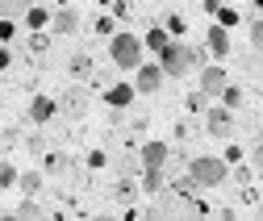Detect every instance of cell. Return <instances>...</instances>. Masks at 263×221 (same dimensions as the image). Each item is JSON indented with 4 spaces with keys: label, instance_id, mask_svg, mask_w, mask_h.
Wrapping results in <instances>:
<instances>
[{
    "label": "cell",
    "instance_id": "cell-21",
    "mask_svg": "<svg viewBox=\"0 0 263 221\" xmlns=\"http://www.w3.org/2000/svg\"><path fill=\"white\" fill-rule=\"evenodd\" d=\"M213 17H217V21L226 25V29H234V25H238V13H234V9H230V5H221V9L213 13Z\"/></svg>",
    "mask_w": 263,
    "mask_h": 221
},
{
    "label": "cell",
    "instance_id": "cell-6",
    "mask_svg": "<svg viewBox=\"0 0 263 221\" xmlns=\"http://www.w3.org/2000/svg\"><path fill=\"white\" fill-rule=\"evenodd\" d=\"M134 96H138V88H134V84H113V88L105 92V105H109L113 113H121V109L134 105Z\"/></svg>",
    "mask_w": 263,
    "mask_h": 221
},
{
    "label": "cell",
    "instance_id": "cell-24",
    "mask_svg": "<svg viewBox=\"0 0 263 221\" xmlns=\"http://www.w3.org/2000/svg\"><path fill=\"white\" fill-rule=\"evenodd\" d=\"M221 101H226V105H230V109H234V105H238V101H242V92H238V88H234V84H226V92H221Z\"/></svg>",
    "mask_w": 263,
    "mask_h": 221
},
{
    "label": "cell",
    "instance_id": "cell-28",
    "mask_svg": "<svg viewBox=\"0 0 263 221\" xmlns=\"http://www.w3.org/2000/svg\"><path fill=\"white\" fill-rule=\"evenodd\" d=\"M221 5H226V0H205V9H209V13H217Z\"/></svg>",
    "mask_w": 263,
    "mask_h": 221
},
{
    "label": "cell",
    "instance_id": "cell-3",
    "mask_svg": "<svg viewBox=\"0 0 263 221\" xmlns=\"http://www.w3.org/2000/svg\"><path fill=\"white\" fill-rule=\"evenodd\" d=\"M109 58H113V67L134 71L138 63H142V38H138V34H113V42H109Z\"/></svg>",
    "mask_w": 263,
    "mask_h": 221
},
{
    "label": "cell",
    "instance_id": "cell-27",
    "mask_svg": "<svg viewBox=\"0 0 263 221\" xmlns=\"http://www.w3.org/2000/svg\"><path fill=\"white\" fill-rule=\"evenodd\" d=\"M9 63H13V54L5 50V42H0V71H5V67H9Z\"/></svg>",
    "mask_w": 263,
    "mask_h": 221
},
{
    "label": "cell",
    "instance_id": "cell-17",
    "mask_svg": "<svg viewBox=\"0 0 263 221\" xmlns=\"http://www.w3.org/2000/svg\"><path fill=\"white\" fill-rule=\"evenodd\" d=\"M172 42V34H163V25H155V29H146V46L151 50H163V46H167Z\"/></svg>",
    "mask_w": 263,
    "mask_h": 221
},
{
    "label": "cell",
    "instance_id": "cell-26",
    "mask_svg": "<svg viewBox=\"0 0 263 221\" xmlns=\"http://www.w3.org/2000/svg\"><path fill=\"white\" fill-rule=\"evenodd\" d=\"M205 101H209V96H205V92H201V88H196V92H192V96H188V109H192V113H201V109H205Z\"/></svg>",
    "mask_w": 263,
    "mask_h": 221
},
{
    "label": "cell",
    "instance_id": "cell-19",
    "mask_svg": "<svg viewBox=\"0 0 263 221\" xmlns=\"http://www.w3.org/2000/svg\"><path fill=\"white\" fill-rule=\"evenodd\" d=\"M25 21H29V29H42L50 17H46V9H34V5H29V13H25Z\"/></svg>",
    "mask_w": 263,
    "mask_h": 221
},
{
    "label": "cell",
    "instance_id": "cell-20",
    "mask_svg": "<svg viewBox=\"0 0 263 221\" xmlns=\"http://www.w3.org/2000/svg\"><path fill=\"white\" fill-rule=\"evenodd\" d=\"M17 175H21V171H17L13 163H0V188H13V184H17Z\"/></svg>",
    "mask_w": 263,
    "mask_h": 221
},
{
    "label": "cell",
    "instance_id": "cell-5",
    "mask_svg": "<svg viewBox=\"0 0 263 221\" xmlns=\"http://www.w3.org/2000/svg\"><path fill=\"white\" fill-rule=\"evenodd\" d=\"M159 84H163V67L159 63H138L134 67V88L138 92H159Z\"/></svg>",
    "mask_w": 263,
    "mask_h": 221
},
{
    "label": "cell",
    "instance_id": "cell-16",
    "mask_svg": "<svg viewBox=\"0 0 263 221\" xmlns=\"http://www.w3.org/2000/svg\"><path fill=\"white\" fill-rule=\"evenodd\" d=\"M17 184L25 188V196H34L38 188H42V171H21V175H17Z\"/></svg>",
    "mask_w": 263,
    "mask_h": 221
},
{
    "label": "cell",
    "instance_id": "cell-18",
    "mask_svg": "<svg viewBox=\"0 0 263 221\" xmlns=\"http://www.w3.org/2000/svg\"><path fill=\"white\" fill-rule=\"evenodd\" d=\"M67 167H71V159H67V154H54V159H46V171H50V175H63Z\"/></svg>",
    "mask_w": 263,
    "mask_h": 221
},
{
    "label": "cell",
    "instance_id": "cell-25",
    "mask_svg": "<svg viewBox=\"0 0 263 221\" xmlns=\"http://www.w3.org/2000/svg\"><path fill=\"white\" fill-rule=\"evenodd\" d=\"M13 34H17V29H13V17H0V42H13Z\"/></svg>",
    "mask_w": 263,
    "mask_h": 221
},
{
    "label": "cell",
    "instance_id": "cell-22",
    "mask_svg": "<svg viewBox=\"0 0 263 221\" xmlns=\"http://www.w3.org/2000/svg\"><path fill=\"white\" fill-rule=\"evenodd\" d=\"M251 46L263 54V17H255V21H251Z\"/></svg>",
    "mask_w": 263,
    "mask_h": 221
},
{
    "label": "cell",
    "instance_id": "cell-13",
    "mask_svg": "<svg viewBox=\"0 0 263 221\" xmlns=\"http://www.w3.org/2000/svg\"><path fill=\"white\" fill-rule=\"evenodd\" d=\"M67 71H71L76 79L92 75V71H96V67H92V54H71V58H67Z\"/></svg>",
    "mask_w": 263,
    "mask_h": 221
},
{
    "label": "cell",
    "instance_id": "cell-15",
    "mask_svg": "<svg viewBox=\"0 0 263 221\" xmlns=\"http://www.w3.org/2000/svg\"><path fill=\"white\" fill-rule=\"evenodd\" d=\"M34 0H0V17H25Z\"/></svg>",
    "mask_w": 263,
    "mask_h": 221
},
{
    "label": "cell",
    "instance_id": "cell-30",
    "mask_svg": "<svg viewBox=\"0 0 263 221\" xmlns=\"http://www.w3.org/2000/svg\"><path fill=\"white\" fill-rule=\"evenodd\" d=\"M0 101H5V96H0Z\"/></svg>",
    "mask_w": 263,
    "mask_h": 221
},
{
    "label": "cell",
    "instance_id": "cell-29",
    "mask_svg": "<svg viewBox=\"0 0 263 221\" xmlns=\"http://www.w3.org/2000/svg\"><path fill=\"white\" fill-rule=\"evenodd\" d=\"M259 217H263V205H259Z\"/></svg>",
    "mask_w": 263,
    "mask_h": 221
},
{
    "label": "cell",
    "instance_id": "cell-10",
    "mask_svg": "<svg viewBox=\"0 0 263 221\" xmlns=\"http://www.w3.org/2000/svg\"><path fill=\"white\" fill-rule=\"evenodd\" d=\"M167 159H172V150H167V142H146L142 146V167H167Z\"/></svg>",
    "mask_w": 263,
    "mask_h": 221
},
{
    "label": "cell",
    "instance_id": "cell-8",
    "mask_svg": "<svg viewBox=\"0 0 263 221\" xmlns=\"http://www.w3.org/2000/svg\"><path fill=\"white\" fill-rule=\"evenodd\" d=\"M59 109L67 113V117H84V113H88V92H84V88H67V92L59 96Z\"/></svg>",
    "mask_w": 263,
    "mask_h": 221
},
{
    "label": "cell",
    "instance_id": "cell-11",
    "mask_svg": "<svg viewBox=\"0 0 263 221\" xmlns=\"http://www.w3.org/2000/svg\"><path fill=\"white\" fill-rule=\"evenodd\" d=\"M54 113H59V101H54V96H34V101H29V121L46 125Z\"/></svg>",
    "mask_w": 263,
    "mask_h": 221
},
{
    "label": "cell",
    "instance_id": "cell-14",
    "mask_svg": "<svg viewBox=\"0 0 263 221\" xmlns=\"http://www.w3.org/2000/svg\"><path fill=\"white\" fill-rule=\"evenodd\" d=\"M163 184H167L163 167H142V188H146V192H163Z\"/></svg>",
    "mask_w": 263,
    "mask_h": 221
},
{
    "label": "cell",
    "instance_id": "cell-12",
    "mask_svg": "<svg viewBox=\"0 0 263 221\" xmlns=\"http://www.w3.org/2000/svg\"><path fill=\"white\" fill-rule=\"evenodd\" d=\"M76 29H80V13H76V9H59V13H54V34L71 38Z\"/></svg>",
    "mask_w": 263,
    "mask_h": 221
},
{
    "label": "cell",
    "instance_id": "cell-2",
    "mask_svg": "<svg viewBox=\"0 0 263 221\" xmlns=\"http://www.w3.org/2000/svg\"><path fill=\"white\" fill-rule=\"evenodd\" d=\"M230 175V163L226 159H213V154H196L188 163V184L192 188H221Z\"/></svg>",
    "mask_w": 263,
    "mask_h": 221
},
{
    "label": "cell",
    "instance_id": "cell-7",
    "mask_svg": "<svg viewBox=\"0 0 263 221\" xmlns=\"http://www.w3.org/2000/svg\"><path fill=\"white\" fill-rule=\"evenodd\" d=\"M226 67H201V84H196V88H201L205 92V96H221V92H226Z\"/></svg>",
    "mask_w": 263,
    "mask_h": 221
},
{
    "label": "cell",
    "instance_id": "cell-1",
    "mask_svg": "<svg viewBox=\"0 0 263 221\" xmlns=\"http://www.w3.org/2000/svg\"><path fill=\"white\" fill-rule=\"evenodd\" d=\"M205 50L209 46H184V42H167L159 50V67H163V75H172V79H180V75H188L192 67H201L205 63Z\"/></svg>",
    "mask_w": 263,
    "mask_h": 221
},
{
    "label": "cell",
    "instance_id": "cell-9",
    "mask_svg": "<svg viewBox=\"0 0 263 221\" xmlns=\"http://www.w3.org/2000/svg\"><path fill=\"white\" fill-rule=\"evenodd\" d=\"M205 46H209V54L221 63V58H230V29L217 21L213 29H209V38H205Z\"/></svg>",
    "mask_w": 263,
    "mask_h": 221
},
{
    "label": "cell",
    "instance_id": "cell-23",
    "mask_svg": "<svg viewBox=\"0 0 263 221\" xmlns=\"http://www.w3.org/2000/svg\"><path fill=\"white\" fill-rule=\"evenodd\" d=\"M13 217H42V209H38L34 200H21V205L13 209Z\"/></svg>",
    "mask_w": 263,
    "mask_h": 221
},
{
    "label": "cell",
    "instance_id": "cell-4",
    "mask_svg": "<svg viewBox=\"0 0 263 221\" xmlns=\"http://www.w3.org/2000/svg\"><path fill=\"white\" fill-rule=\"evenodd\" d=\"M205 130L213 138H230V130H234V113H230V105H213L205 113Z\"/></svg>",
    "mask_w": 263,
    "mask_h": 221
}]
</instances>
